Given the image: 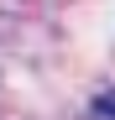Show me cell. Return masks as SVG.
Here are the masks:
<instances>
[{"label":"cell","instance_id":"6da1fadb","mask_svg":"<svg viewBox=\"0 0 115 120\" xmlns=\"http://www.w3.org/2000/svg\"><path fill=\"white\" fill-rule=\"evenodd\" d=\"M89 120H115V89H105V94L89 105Z\"/></svg>","mask_w":115,"mask_h":120}]
</instances>
